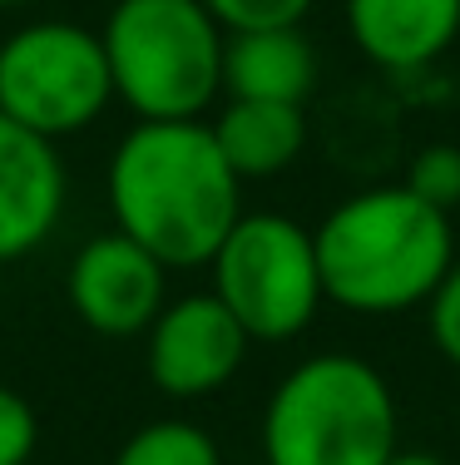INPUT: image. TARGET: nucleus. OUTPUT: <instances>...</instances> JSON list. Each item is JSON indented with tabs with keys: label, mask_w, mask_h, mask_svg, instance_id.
Wrapping results in <instances>:
<instances>
[{
	"label": "nucleus",
	"mask_w": 460,
	"mask_h": 465,
	"mask_svg": "<svg viewBox=\"0 0 460 465\" xmlns=\"http://www.w3.org/2000/svg\"><path fill=\"white\" fill-rule=\"evenodd\" d=\"M104 198L114 228L144 242L163 268H208L243 218V179L203 119H139L109 153Z\"/></svg>",
	"instance_id": "obj_1"
},
{
	"label": "nucleus",
	"mask_w": 460,
	"mask_h": 465,
	"mask_svg": "<svg viewBox=\"0 0 460 465\" xmlns=\"http://www.w3.org/2000/svg\"><path fill=\"white\" fill-rule=\"evenodd\" d=\"M327 302L361 317H391L431 302L455 262L451 218L396 188H367L312 228Z\"/></svg>",
	"instance_id": "obj_2"
},
{
	"label": "nucleus",
	"mask_w": 460,
	"mask_h": 465,
	"mask_svg": "<svg viewBox=\"0 0 460 465\" xmlns=\"http://www.w3.org/2000/svg\"><path fill=\"white\" fill-rule=\"evenodd\" d=\"M396 396L371 361L347 351L298 361L262 406L268 465H387L396 456Z\"/></svg>",
	"instance_id": "obj_3"
},
{
	"label": "nucleus",
	"mask_w": 460,
	"mask_h": 465,
	"mask_svg": "<svg viewBox=\"0 0 460 465\" xmlns=\"http://www.w3.org/2000/svg\"><path fill=\"white\" fill-rule=\"evenodd\" d=\"M100 40L114 99L139 119H203L223 94V25L203 0H119Z\"/></svg>",
	"instance_id": "obj_4"
},
{
	"label": "nucleus",
	"mask_w": 460,
	"mask_h": 465,
	"mask_svg": "<svg viewBox=\"0 0 460 465\" xmlns=\"http://www.w3.org/2000/svg\"><path fill=\"white\" fill-rule=\"evenodd\" d=\"M208 292L238 317L253 341H292L327 302L312 228L288 213H243L208 258Z\"/></svg>",
	"instance_id": "obj_5"
},
{
	"label": "nucleus",
	"mask_w": 460,
	"mask_h": 465,
	"mask_svg": "<svg viewBox=\"0 0 460 465\" xmlns=\"http://www.w3.org/2000/svg\"><path fill=\"white\" fill-rule=\"evenodd\" d=\"M114 104L100 30L74 20H35L0 40V114L64 139L90 129Z\"/></svg>",
	"instance_id": "obj_6"
},
{
	"label": "nucleus",
	"mask_w": 460,
	"mask_h": 465,
	"mask_svg": "<svg viewBox=\"0 0 460 465\" xmlns=\"http://www.w3.org/2000/svg\"><path fill=\"white\" fill-rule=\"evenodd\" d=\"M144 367L149 381L173 401H203L223 391L248 361V337L238 317L213 292H189L163 302V312L144 331Z\"/></svg>",
	"instance_id": "obj_7"
},
{
	"label": "nucleus",
	"mask_w": 460,
	"mask_h": 465,
	"mask_svg": "<svg viewBox=\"0 0 460 465\" xmlns=\"http://www.w3.org/2000/svg\"><path fill=\"white\" fill-rule=\"evenodd\" d=\"M169 268L129 232H100L70 258V312L100 337H139L169 302Z\"/></svg>",
	"instance_id": "obj_8"
},
{
	"label": "nucleus",
	"mask_w": 460,
	"mask_h": 465,
	"mask_svg": "<svg viewBox=\"0 0 460 465\" xmlns=\"http://www.w3.org/2000/svg\"><path fill=\"white\" fill-rule=\"evenodd\" d=\"M64 159L54 139L0 114V262H20L64 218Z\"/></svg>",
	"instance_id": "obj_9"
},
{
	"label": "nucleus",
	"mask_w": 460,
	"mask_h": 465,
	"mask_svg": "<svg viewBox=\"0 0 460 465\" xmlns=\"http://www.w3.org/2000/svg\"><path fill=\"white\" fill-rule=\"evenodd\" d=\"M347 30L381 70H426L460 35V0H347Z\"/></svg>",
	"instance_id": "obj_10"
},
{
	"label": "nucleus",
	"mask_w": 460,
	"mask_h": 465,
	"mask_svg": "<svg viewBox=\"0 0 460 465\" xmlns=\"http://www.w3.org/2000/svg\"><path fill=\"white\" fill-rule=\"evenodd\" d=\"M317 84V50L302 25L243 30L223 35V94L268 99V104H302Z\"/></svg>",
	"instance_id": "obj_11"
},
{
	"label": "nucleus",
	"mask_w": 460,
	"mask_h": 465,
	"mask_svg": "<svg viewBox=\"0 0 460 465\" xmlns=\"http://www.w3.org/2000/svg\"><path fill=\"white\" fill-rule=\"evenodd\" d=\"M208 129L238 179H272L292 169L307 143L302 104H268V99H228Z\"/></svg>",
	"instance_id": "obj_12"
},
{
	"label": "nucleus",
	"mask_w": 460,
	"mask_h": 465,
	"mask_svg": "<svg viewBox=\"0 0 460 465\" xmlns=\"http://www.w3.org/2000/svg\"><path fill=\"white\" fill-rule=\"evenodd\" d=\"M109 465H223V450H218V440L203 426H193L183 416H163V420L139 426L114 450Z\"/></svg>",
	"instance_id": "obj_13"
},
{
	"label": "nucleus",
	"mask_w": 460,
	"mask_h": 465,
	"mask_svg": "<svg viewBox=\"0 0 460 465\" xmlns=\"http://www.w3.org/2000/svg\"><path fill=\"white\" fill-rule=\"evenodd\" d=\"M406 188L436 213L451 218V208H460V149L455 143H426L406 169Z\"/></svg>",
	"instance_id": "obj_14"
},
{
	"label": "nucleus",
	"mask_w": 460,
	"mask_h": 465,
	"mask_svg": "<svg viewBox=\"0 0 460 465\" xmlns=\"http://www.w3.org/2000/svg\"><path fill=\"white\" fill-rule=\"evenodd\" d=\"M208 15L223 25V35H243V30H282L302 25L312 0H203Z\"/></svg>",
	"instance_id": "obj_15"
},
{
	"label": "nucleus",
	"mask_w": 460,
	"mask_h": 465,
	"mask_svg": "<svg viewBox=\"0 0 460 465\" xmlns=\"http://www.w3.org/2000/svg\"><path fill=\"white\" fill-rule=\"evenodd\" d=\"M40 446V416L20 391L0 386V465H30Z\"/></svg>",
	"instance_id": "obj_16"
},
{
	"label": "nucleus",
	"mask_w": 460,
	"mask_h": 465,
	"mask_svg": "<svg viewBox=\"0 0 460 465\" xmlns=\"http://www.w3.org/2000/svg\"><path fill=\"white\" fill-rule=\"evenodd\" d=\"M426 322H431V341L451 367H460V262H451V272L441 278V287L426 302Z\"/></svg>",
	"instance_id": "obj_17"
},
{
	"label": "nucleus",
	"mask_w": 460,
	"mask_h": 465,
	"mask_svg": "<svg viewBox=\"0 0 460 465\" xmlns=\"http://www.w3.org/2000/svg\"><path fill=\"white\" fill-rule=\"evenodd\" d=\"M387 465H445L441 456H431V450H396Z\"/></svg>",
	"instance_id": "obj_18"
},
{
	"label": "nucleus",
	"mask_w": 460,
	"mask_h": 465,
	"mask_svg": "<svg viewBox=\"0 0 460 465\" xmlns=\"http://www.w3.org/2000/svg\"><path fill=\"white\" fill-rule=\"evenodd\" d=\"M5 5H30V0H0V10H5Z\"/></svg>",
	"instance_id": "obj_19"
}]
</instances>
